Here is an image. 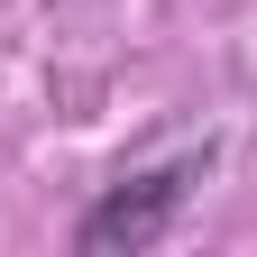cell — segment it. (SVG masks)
<instances>
[{
    "label": "cell",
    "mask_w": 257,
    "mask_h": 257,
    "mask_svg": "<svg viewBox=\"0 0 257 257\" xmlns=\"http://www.w3.org/2000/svg\"><path fill=\"white\" fill-rule=\"evenodd\" d=\"M202 166H211V147L202 156H175V166H147V175H119L101 202L83 211V257H119V248H156L175 230V211L193 202V184H202Z\"/></svg>",
    "instance_id": "6da1fadb"
}]
</instances>
